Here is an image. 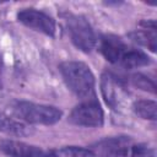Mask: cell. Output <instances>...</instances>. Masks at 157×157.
Instances as JSON below:
<instances>
[{
  "label": "cell",
  "mask_w": 157,
  "mask_h": 157,
  "mask_svg": "<svg viewBox=\"0 0 157 157\" xmlns=\"http://www.w3.org/2000/svg\"><path fill=\"white\" fill-rule=\"evenodd\" d=\"M44 157H94V152L83 147L69 146L59 150H50L45 152Z\"/></svg>",
  "instance_id": "8fae6325"
},
{
  "label": "cell",
  "mask_w": 157,
  "mask_h": 157,
  "mask_svg": "<svg viewBox=\"0 0 157 157\" xmlns=\"http://www.w3.org/2000/svg\"><path fill=\"white\" fill-rule=\"evenodd\" d=\"M118 157H155V152L145 145L129 144Z\"/></svg>",
  "instance_id": "5bb4252c"
},
{
  "label": "cell",
  "mask_w": 157,
  "mask_h": 157,
  "mask_svg": "<svg viewBox=\"0 0 157 157\" xmlns=\"http://www.w3.org/2000/svg\"><path fill=\"white\" fill-rule=\"evenodd\" d=\"M148 63H150L148 56L145 53H142L141 50L134 49V48H129L119 65L124 66L125 69H134V67L147 65Z\"/></svg>",
  "instance_id": "30bf717a"
},
{
  "label": "cell",
  "mask_w": 157,
  "mask_h": 157,
  "mask_svg": "<svg viewBox=\"0 0 157 157\" xmlns=\"http://www.w3.org/2000/svg\"><path fill=\"white\" fill-rule=\"evenodd\" d=\"M134 110L137 115H140L144 119L148 120H156L157 115V104L153 101L150 99H141L134 103Z\"/></svg>",
  "instance_id": "4fadbf2b"
},
{
  "label": "cell",
  "mask_w": 157,
  "mask_h": 157,
  "mask_svg": "<svg viewBox=\"0 0 157 157\" xmlns=\"http://www.w3.org/2000/svg\"><path fill=\"white\" fill-rule=\"evenodd\" d=\"M69 120L80 126H101L103 124V110L96 101L88 99L74 108Z\"/></svg>",
  "instance_id": "277c9868"
},
{
  "label": "cell",
  "mask_w": 157,
  "mask_h": 157,
  "mask_svg": "<svg viewBox=\"0 0 157 157\" xmlns=\"http://www.w3.org/2000/svg\"><path fill=\"white\" fill-rule=\"evenodd\" d=\"M142 28L131 33L130 37L132 38V40L140 43L141 45L147 47L151 52L156 50V40H157V36H156V25L153 21L150 22H141Z\"/></svg>",
  "instance_id": "9c48e42d"
},
{
  "label": "cell",
  "mask_w": 157,
  "mask_h": 157,
  "mask_svg": "<svg viewBox=\"0 0 157 157\" xmlns=\"http://www.w3.org/2000/svg\"><path fill=\"white\" fill-rule=\"evenodd\" d=\"M101 90L105 103L110 108L117 110L121 107V104L125 102V98L128 96L121 80H119V77H117L115 75L108 72L102 76Z\"/></svg>",
  "instance_id": "5b68a950"
},
{
  "label": "cell",
  "mask_w": 157,
  "mask_h": 157,
  "mask_svg": "<svg viewBox=\"0 0 157 157\" xmlns=\"http://www.w3.org/2000/svg\"><path fill=\"white\" fill-rule=\"evenodd\" d=\"M17 18L21 23H23L25 26H27L34 31L42 32L50 37H53L55 34L54 20L42 11H38L34 9H25L18 12Z\"/></svg>",
  "instance_id": "8992f818"
},
{
  "label": "cell",
  "mask_w": 157,
  "mask_h": 157,
  "mask_svg": "<svg viewBox=\"0 0 157 157\" xmlns=\"http://www.w3.org/2000/svg\"><path fill=\"white\" fill-rule=\"evenodd\" d=\"M0 131L9 135H16V136H23L29 132L28 128L25 124L1 114H0Z\"/></svg>",
  "instance_id": "7c38bea8"
},
{
  "label": "cell",
  "mask_w": 157,
  "mask_h": 157,
  "mask_svg": "<svg viewBox=\"0 0 157 157\" xmlns=\"http://www.w3.org/2000/svg\"><path fill=\"white\" fill-rule=\"evenodd\" d=\"M61 76L66 86L80 98L93 96L94 76L90 67L81 61H65L60 65Z\"/></svg>",
  "instance_id": "6da1fadb"
},
{
  "label": "cell",
  "mask_w": 157,
  "mask_h": 157,
  "mask_svg": "<svg viewBox=\"0 0 157 157\" xmlns=\"http://www.w3.org/2000/svg\"><path fill=\"white\" fill-rule=\"evenodd\" d=\"M131 82H132L134 86H136L140 90L148 91L151 93H155V91H156L155 82L151 78H148L147 76L142 75V74H135V75H132L131 76Z\"/></svg>",
  "instance_id": "9a60e30c"
},
{
  "label": "cell",
  "mask_w": 157,
  "mask_h": 157,
  "mask_svg": "<svg viewBox=\"0 0 157 157\" xmlns=\"http://www.w3.org/2000/svg\"><path fill=\"white\" fill-rule=\"evenodd\" d=\"M12 109L16 117L31 124L52 125L59 121L63 115L61 110L58 109L56 107L38 104V103L26 102V101L16 102Z\"/></svg>",
  "instance_id": "7a4b0ae2"
},
{
  "label": "cell",
  "mask_w": 157,
  "mask_h": 157,
  "mask_svg": "<svg viewBox=\"0 0 157 157\" xmlns=\"http://www.w3.org/2000/svg\"><path fill=\"white\" fill-rule=\"evenodd\" d=\"M1 76H2V61L0 58V86H1Z\"/></svg>",
  "instance_id": "2e32d148"
},
{
  "label": "cell",
  "mask_w": 157,
  "mask_h": 157,
  "mask_svg": "<svg viewBox=\"0 0 157 157\" xmlns=\"http://www.w3.org/2000/svg\"><path fill=\"white\" fill-rule=\"evenodd\" d=\"M65 20L72 43L82 52H91L96 47L97 39L92 27L86 21V18L77 15H69Z\"/></svg>",
  "instance_id": "3957f363"
},
{
  "label": "cell",
  "mask_w": 157,
  "mask_h": 157,
  "mask_svg": "<svg viewBox=\"0 0 157 157\" xmlns=\"http://www.w3.org/2000/svg\"><path fill=\"white\" fill-rule=\"evenodd\" d=\"M128 49H129V47L119 37L109 34V36H104L101 39L99 50L103 54V56L113 64L119 65L121 59L124 58L125 53L128 52Z\"/></svg>",
  "instance_id": "52a82bcc"
},
{
  "label": "cell",
  "mask_w": 157,
  "mask_h": 157,
  "mask_svg": "<svg viewBox=\"0 0 157 157\" xmlns=\"http://www.w3.org/2000/svg\"><path fill=\"white\" fill-rule=\"evenodd\" d=\"M0 150L7 157H44L45 152L37 146L15 140L0 141Z\"/></svg>",
  "instance_id": "ba28073f"
}]
</instances>
